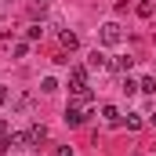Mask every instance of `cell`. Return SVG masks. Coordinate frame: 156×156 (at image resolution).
<instances>
[{
	"label": "cell",
	"instance_id": "cell-14",
	"mask_svg": "<svg viewBox=\"0 0 156 156\" xmlns=\"http://www.w3.org/2000/svg\"><path fill=\"white\" fill-rule=\"evenodd\" d=\"M4 102H7V87L0 83V105H4Z\"/></svg>",
	"mask_w": 156,
	"mask_h": 156
},
{
	"label": "cell",
	"instance_id": "cell-1",
	"mask_svg": "<svg viewBox=\"0 0 156 156\" xmlns=\"http://www.w3.org/2000/svg\"><path fill=\"white\" fill-rule=\"evenodd\" d=\"M98 40H102L105 47H116L120 40H123V33H120V26H116V22H105V26L98 29Z\"/></svg>",
	"mask_w": 156,
	"mask_h": 156
},
{
	"label": "cell",
	"instance_id": "cell-16",
	"mask_svg": "<svg viewBox=\"0 0 156 156\" xmlns=\"http://www.w3.org/2000/svg\"><path fill=\"white\" fill-rule=\"evenodd\" d=\"M149 123H153V127H156V113H153V116H149Z\"/></svg>",
	"mask_w": 156,
	"mask_h": 156
},
{
	"label": "cell",
	"instance_id": "cell-6",
	"mask_svg": "<svg viewBox=\"0 0 156 156\" xmlns=\"http://www.w3.org/2000/svg\"><path fill=\"white\" fill-rule=\"evenodd\" d=\"M109 66H113L116 73H127V69L134 66V58H131V55H123V58H116V62H109Z\"/></svg>",
	"mask_w": 156,
	"mask_h": 156
},
{
	"label": "cell",
	"instance_id": "cell-9",
	"mask_svg": "<svg viewBox=\"0 0 156 156\" xmlns=\"http://www.w3.org/2000/svg\"><path fill=\"white\" fill-rule=\"evenodd\" d=\"M138 91H145V94H156V80H153V76H145L142 83H138Z\"/></svg>",
	"mask_w": 156,
	"mask_h": 156
},
{
	"label": "cell",
	"instance_id": "cell-4",
	"mask_svg": "<svg viewBox=\"0 0 156 156\" xmlns=\"http://www.w3.org/2000/svg\"><path fill=\"white\" fill-rule=\"evenodd\" d=\"M105 66H109L105 51H91V55H87V69H105Z\"/></svg>",
	"mask_w": 156,
	"mask_h": 156
},
{
	"label": "cell",
	"instance_id": "cell-10",
	"mask_svg": "<svg viewBox=\"0 0 156 156\" xmlns=\"http://www.w3.org/2000/svg\"><path fill=\"white\" fill-rule=\"evenodd\" d=\"M69 80H87V69H83V66H73V73H69Z\"/></svg>",
	"mask_w": 156,
	"mask_h": 156
},
{
	"label": "cell",
	"instance_id": "cell-13",
	"mask_svg": "<svg viewBox=\"0 0 156 156\" xmlns=\"http://www.w3.org/2000/svg\"><path fill=\"white\" fill-rule=\"evenodd\" d=\"M40 33H44L40 26H29V29H26V37H29V40H40Z\"/></svg>",
	"mask_w": 156,
	"mask_h": 156
},
{
	"label": "cell",
	"instance_id": "cell-3",
	"mask_svg": "<svg viewBox=\"0 0 156 156\" xmlns=\"http://www.w3.org/2000/svg\"><path fill=\"white\" fill-rule=\"evenodd\" d=\"M44 138H47V127H44V123H33V127L26 131V145H40Z\"/></svg>",
	"mask_w": 156,
	"mask_h": 156
},
{
	"label": "cell",
	"instance_id": "cell-15",
	"mask_svg": "<svg viewBox=\"0 0 156 156\" xmlns=\"http://www.w3.org/2000/svg\"><path fill=\"white\" fill-rule=\"evenodd\" d=\"M37 4H40V7H47V4H51V0H37Z\"/></svg>",
	"mask_w": 156,
	"mask_h": 156
},
{
	"label": "cell",
	"instance_id": "cell-8",
	"mask_svg": "<svg viewBox=\"0 0 156 156\" xmlns=\"http://www.w3.org/2000/svg\"><path fill=\"white\" fill-rule=\"evenodd\" d=\"M40 91H44V94L58 91V80H55V76H44V80H40Z\"/></svg>",
	"mask_w": 156,
	"mask_h": 156
},
{
	"label": "cell",
	"instance_id": "cell-7",
	"mask_svg": "<svg viewBox=\"0 0 156 156\" xmlns=\"http://www.w3.org/2000/svg\"><path fill=\"white\" fill-rule=\"evenodd\" d=\"M102 120H105V123H116V120H120V109H116V105H102Z\"/></svg>",
	"mask_w": 156,
	"mask_h": 156
},
{
	"label": "cell",
	"instance_id": "cell-11",
	"mask_svg": "<svg viewBox=\"0 0 156 156\" xmlns=\"http://www.w3.org/2000/svg\"><path fill=\"white\" fill-rule=\"evenodd\" d=\"M138 15H142V18H149V15H153V4H149V0H142V4H138Z\"/></svg>",
	"mask_w": 156,
	"mask_h": 156
},
{
	"label": "cell",
	"instance_id": "cell-2",
	"mask_svg": "<svg viewBox=\"0 0 156 156\" xmlns=\"http://www.w3.org/2000/svg\"><path fill=\"white\" fill-rule=\"evenodd\" d=\"M66 123H69V127H80V123H83V120H87V113H83V109H80V105H66Z\"/></svg>",
	"mask_w": 156,
	"mask_h": 156
},
{
	"label": "cell",
	"instance_id": "cell-12",
	"mask_svg": "<svg viewBox=\"0 0 156 156\" xmlns=\"http://www.w3.org/2000/svg\"><path fill=\"white\" fill-rule=\"evenodd\" d=\"M127 127H131V131H138V127H142V120H138V113H127Z\"/></svg>",
	"mask_w": 156,
	"mask_h": 156
},
{
	"label": "cell",
	"instance_id": "cell-5",
	"mask_svg": "<svg viewBox=\"0 0 156 156\" xmlns=\"http://www.w3.org/2000/svg\"><path fill=\"white\" fill-rule=\"evenodd\" d=\"M58 40H62V47H69V51H76V47H80V37H76V33H69V29H66Z\"/></svg>",
	"mask_w": 156,
	"mask_h": 156
}]
</instances>
